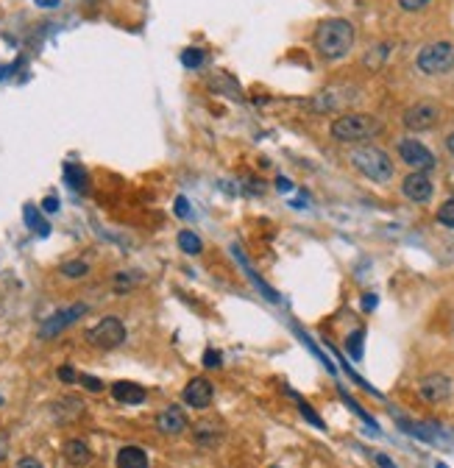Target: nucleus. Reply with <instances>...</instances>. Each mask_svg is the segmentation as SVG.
I'll return each mask as SVG.
<instances>
[{
  "label": "nucleus",
  "mask_w": 454,
  "mask_h": 468,
  "mask_svg": "<svg viewBox=\"0 0 454 468\" xmlns=\"http://www.w3.org/2000/svg\"><path fill=\"white\" fill-rule=\"evenodd\" d=\"M315 48L323 59H343L354 48V26L348 20H323L315 31Z\"/></svg>",
  "instance_id": "nucleus-1"
},
{
  "label": "nucleus",
  "mask_w": 454,
  "mask_h": 468,
  "mask_svg": "<svg viewBox=\"0 0 454 468\" xmlns=\"http://www.w3.org/2000/svg\"><path fill=\"white\" fill-rule=\"evenodd\" d=\"M351 165L371 181L376 184H385L393 178V159L382 151V148H373V145H365V148H357L351 153Z\"/></svg>",
  "instance_id": "nucleus-2"
},
{
  "label": "nucleus",
  "mask_w": 454,
  "mask_h": 468,
  "mask_svg": "<svg viewBox=\"0 0 454 468\" xmlns=\"http://www.w3.org/2000/svg\"><path fill=\"white\" fill-rule=\"evenodd\" d=\"M382 131V123L371 115H343L332 123V137L340 142H362Z\"/></svg>",
  "instance_id": "nucleus-3"
},
{
  "label": "nucleus",
  "mask_w": 454,
  "mask_h": 468,
  "mask_svg": "<svg viewBox=\"0 0 454 468\" xmlns=\"http://www.w3.org/2000/svg\"><path fill=\"white\" fill-rule=\"evenodd\" d=\"M418 70L426 76H443L454 67V45L451 42H432L418 53Z\"/></svg>",
  "instance_id": "nucleus-4"
},
{
  "label": "nucleus",
  "mask_w": 454,
  "mask_h": 468,
  "mask_svg": "<svg viewBox=\"0 0 454 468\" xmlns=\"http://www.w3.org/2000/svg\"><path fill=\"white\" fill-rule=\"evenodd\" d=\"M87 343L95 346V349H106V351L123 346V343H126V326H123V321L115 318V315L103 318L101 324H95V326L87 332Z\"/></svg>",
  "instance_id": "nucleus-5"
},
{
  "label": "nucleus",
  "mask_w": 454,
  "mask_h": 468,
  "mask_svg": "<svg viewBox=\"0 0 454 468\" xmlns=\"http://www.w3.org/2000/svg\"><path fill=\"white\" fill-rule=\"evenodd\" d=\"M398 153H401V159H404L410 167H415L418 173H426V170L435 167L432 151H429L423 142H418V140H401V142H398Z\"/></svg>",
  "instance_id": "nucleus-6"
},
{
  "label": "nucleus",
  "mask_w": 454,
  "mask_h": 468,
  "mask_svg": "<svg viewBox=\"0 0 454 468\" xmlns=\"http://www.w3.org/2000/svg\"><path fill=\"white\" fill-rule=\"evenodd\" d=\"M84 315H87V304H73V307H65V310L53 312V315H51V318L42 324L40 335H42V337H53V335L65 332L67 326H73L76 321H81Z\"/></svg>",
  "instance_id": "nucleus-7"
},
{
  "label": "nucleus",
  "mask_w": 454,
  "mask_h": 468,
  "mask_svg": "<svg viewBox=\"0 0 454 468\" xmlns=\"http://www.w3.org/2000/svg\"><path fill=\"white\" fill-rule=\"evenodd\" d=\"M437 117H440L437 106L429 103V101H423V103H415V106H410L404 112V126L410 131H426V128H432L437 123Z\"/></svg>",
  "instance_id": "nucleus-8"
},
{
  "label": "nucleus",
  "mask_w": 454,
  "mask_h": 468,
  "mask_svg": "<svg viewBox=\"0 0 454 468\" xmlns=\"http://www.w3.org/2000/svg\"><path fill=\"white\" fill-rule=\"evenodd\" d=\"M418 393H421V399H423V401H429V404L446 401V399L451 396V379H448V376H443V374H432V376H426V379L421 382Z\"/></svg>",
  "instance_id": "nucleus-9"
},
{
  "label": "nucleus",
  "mask_w": 454,
  "mask_h": 468,
  "mask_svg": "<svg viewBox=\"0 0 454 468\" xmlns=\"http://www.w3.org/2000/svg\"><path fill=\"white\" fill-rule=\"evenodd\" d=\"M432 181H429V176L426 173H410L407 178H404V184H401V192L412 201V203H426L429 198H432Z\"/></svg>",
  "instance_id": "nucleus-10"
},
{
  "label": "nucleus",
  "mask_w": 454,
  "mask_h": 468,
  "mask_svg": "<svg viewBox=\"0 0 454 468\" xmlns=\"http://www.w3.org/2000/svg\"><path fill=\"white\" fill-rule=\"evenodd\" d=\"M212 396H215V390H212L209 379H203V376L190 379L187 387H184V401H187L190 407H195V410L209 407V404H212Z\"/></svg>",
  "instance_id": "nucleus-11"
},
{
  "label": "nucleus",
  "mask_w": 454,
  "mask_h": 468,
  "mask_svg": "<svg viewBox=\"0 0 454 468\" xmlns=\"http://www.w3.org/2000/svg\"><path fill=\"white\" fill-rule=\"evenodd\" d=\"M156 429L162 435H181L187 429V415L181 412V407H167L159 412L156 418Z\"/></svg>",
  "instance_id": "nucleus-12"
},
{
  "label": "nucleus",
  "mask_w": 454,
  "mask_h": 468,
  "mask_svg": "<svg viewBox=\"0 0 454 468\" xmlns=\"http://www.w3.org/2000/svg\"><path fill=\"white\" fill-rule=\"evenodd\" d=\"M112 396L120 401V404H142L145 401V387L137 385V382H115L112 385Z\"/></svg>",
  "instance_id": "nucleus-13"
},
{
  "label": "nucleus",
  "mask_w": 454,
  "mask_h": 468,
  "mask_svg": "<svg viewBox=\"0 0 454 468\" xmlns=\"http://www.w3.org/2000/svg\"><path fill=\"white\" fill-rule=\"evenodd\" d=\"M65 460L73 468H84V465L92 462V451H90V446L84 440H67L65 443Z\"/></svg>",
  "instance_id": "nucleus-14"
},
{
  "label": "nucleus",
  "mask_w": 454,
  "mask_h": 468,
  "mask_svg": "<svg viewBox=\"0 0 454 468\" xmlns=\"http://www.w3.org/2000/svg\"><path fill=\"white\" fill-rule=\"evenodd\" d=\"M117 468H148V454L140 446H123L117 451Z\"/></svg>",
  "instance_id": "nucleus-15"
},
{
  "label": "nucleus",
  "mask_w": 454,
  "mask_h": 468,
  "mask_svg": "<svg viewBox=\"0 0 454 468\" xmlns=\"http://www.w3.org/2000/svg\"><path fill=\"white\" fill-rule=\"evenodd\" d=\"M178 246H181L184 254H201V249H203L201 237H198L195 231H190V228H184V231L178 234Z\"/></svg>",
  "instance_id": "nucleus-16"
},
{
  "label": "nucleus",
  "mask_w": 454,
  "mask_h": 468,
  "mask_svg": "<svg viewBox=\"0 0 454 468\" xmlns=\"http://www.w3.org/2000/svg\"><path fill=\"white\" fill-rule=\"evenodd\" d=\"M26 223H28L34 231H40L42 237H45V234H51V226H48V223L40 217V212H37L34 206H28V209H26Z\"/></svg>",
  "instance_id": "nucleus-17"
},
{
  "label": "nucleus",
  "mask_w": 454,
  "mask_h": 468,
  "mask_svg": "<svg viewBox=\"0 0 454 468\" xmlns=\"http://www.w3.org/2000/svg\"><path fill=\"white\" fill-rule=\"evenodd\" d=\"M65 173H67V181H70L78 192H84V187H87V176H84V170H81V167H76V165H67V170H65Z\"/></svg>",
  "instance_id": "nucleus-18"
},
{
  "label": "nucleus",
  "mask_w": 454,
  "mask_h": 468,
  "mask_svg": "<svg viewBox=\"0 0 454 468\" xmlns=\"http://www.w3.org/2000/svg\"><path fill=\"white\" fill-rule=\"evenodd\" d=\"M62 274H65L67 279H81V276L90 274V265H87V262H65V265H62Z\"/></svg>",
  "instance_id": "nucleus-19"
},
{
  "label": "nucleus",
  "mask_w": 454,
  "mask_h": 468,
  "mask_svg": "<svg viewBox=\"0 0 454 468\" xmlns=\"http://www.w3.org/2000/svg\"><path fill=\"white\" fill-rule=\"evenodd\" d=\"M437 223H443L446 228H454V198L446 201V203H440V209H437Z\"/></svg>",
  "instance_id": "nucleus-20"
},
{
  "label": "nucleus",
  "mask_w": 454,
  "mask_h": 468,
  "mask_svg": "<svg viewBox=\"0 0 454 468\" xmlns=\"http://www.w3.org/2000/svg\"><path fill=\"white\" fill-rule=\"evenodd\" d=\"M181 62H184V67H201L203 65V51L201 48H187Z\"/></svg>",
  "instance_id": "nucleus-21"
},
{
  "label": "nucleus",
  "mask_w": 454,
  "mask_h": 468,
  "mask_svg": "<svg viewBox=\"0 0 454 468\" xmlns=\"http://www.w3.org/2000/svg\"><path fill=\"white\" fill-rule=\"evenodd\" d=\"M134 285H137V274H117L115 276V290L117 293H123V290H128Z\"/></svg>",
  "instance_id": "nucleus-22"
},
{
  "label": "nucleus",
  "mask_w": 454,
  "mask_h": 468,
  "mask_svg": "<svg viewBox=\"0 0 454 468\" xmlns=\"http://www.w3.org/2000/svg\"><path fill=\"white\" fill-rule=\"evenodd\" d=\"M78 382H81V387H87L90 393H101V390H103V382H101L98 376H90V374H81Z\"/></svg>",
  "instance_id": "nucleus-23"
},
{
  "label": "nucleus",
  "mask_w": 454,
  "mask_h": 468,
  "mask_svg": "<svg viewBox=\"0 0 454 468\" xmlns=\"http://www.w3.org/2000/svg\"><path fill=\"white\" fill-rule=\"evenodd\" d=\"M348 354H351L354 360L362 357V332H354V335L348 337Z\"/></svg>",
  "instance_id": "nucleus-24"
},
{
  "label": "nucleus",
  "mask_w": 454,
  "mask_h": 468,
  "mask_svg": "<svg viewBox=\"0 0 454 468\" xmlns=\"http://www.w3.org/2000/svg\"><path fill=\"white\" fill-rule=\"evenodd\" d=\"M59 379H62L65 385H73V382H78V374H76L73 365H62V368H59Z\"/></svg>",
  "instance_id": "nucleus-25"
},
{
  "label": "nucleus",
  "mask_w": 454,
  "mask_h": 468,
  "mask_svg": "<svg viewBox=\"0 0 454 468\" xmlns=\"http://www.w3.org/2000/svg\"><path fill=\"white\" fill-rule=\"evenodd\" d=\"M429 3V0H398V6L404 9V12H418V9H423Z\"/></svg>",
  "instance_id": "nucleus-26"
},
{
  "label": "nucleus",
  "mask_w": 454,
  "mask_h": 468,
  "mask_svg": "<svg viewBox=\"0 0 454 468\" xmlns=\"http://www.w3.org/2000/svg\"><path fill=\"white\" fill-rule=\"evenodd\" d=\"M15 468H45L37 457H20L17 462H15Z\"/></svg>",
  "instance_id": "nucleus-27"
},
{
  "label": "nucleus",
  "mask_w": 454,
  "mask_h": 468,
  "mask_svg": "<svg viewBox=\"0 0 454 468\" xmlns=\"http://www.w3.org/2000/svg\"><path fill=\"white\" fill-rule=\"evenodd\" d=\"M187 215H190V203L184 195H178L176 198V217H187Z\"/></svg>",
  "instance_id": "nucleus-28"
},
{
  "label": "nucleus",
  "mask_w": 454,
  "mask_h": 468,
  "mask_svg": "<svg viewBox=\"0 0 454 468\" xmlns=\"http://www.w3.org/2000/svg\"><path fill=\"white\" fill-rule=\"evenodd\" d=\"M42 209H45L48 215H53V212H59V198H56V195H48V198L42 201Z\"/></svg>",
  "instance_id": "nucleus-29"
},
{
  "label": "nucleus",
  "mask_w": 454,
  "mask_h": 468,
  "mask_svg": "<svg viewBox=\"0 0 454 468\" xmlns=\"http://www.w3.org/2000/svg\"><path fill=\"white\" fill-rule=\"evenodd\" d=\"M203 365H206V368H217V365H220V354L209 349V351L203 354Z\"/></svg>",
  "instance_id": "nucleus-30"
},
{
  "label": "nucleus",
  "mask_w": 454,
  "mask_h": 468,
  "mask_svg": "<svg viewBox=\"0 0 454 468\" xmlns=\"http://www.w3.org/2000/svg\"><path fill=\"white\" fill-rule=\"evenodd\" d=\"M301 412H304V415H307V421H312V424H315V426H321V429H323V421H321V418H318V415H315V410H312V407H307V404H304V401H301Z\"/></svg>",
  "instance_id": "nucleus-31"
},
{
  "label": "nucleus",
  "mask_w": 454,
  "mask_h": 468,
  "mask_svg": "<svg viewBox=\"0 0 454 468\" xmlns=\"http://www.w3.org/2000/svg\"><path fill=\"white\" fill-rule=\"evenodd\" d=\"M9 457V435L0 432V462H3Z\"/></svg>",
  "instance_id": "nucleus-32"
},
{
  "label": "nucleus",
  "mask_w": 454,
  "mask_h": 468,
  "mask_svg": "<svg viewBox=\"0 0 454 468\" xmlns=\"http://www.w3.org/2000/svg\"><path fill=\"white\" fill-rule=\"evenodd\" d=\"M373 460H376L382 468H398L396 462H390V460H387V454H373Z\"/></svg>",
  "instance_id": "nucleus-33"
},
{
  "label": "nucleus",
  "mask_w": 454,
  "mask_h": 468,
  "mask_svg": "<svg viewBox=\"0 0 454 468\" xmlns=\"http://www.w3.org/2000/svg\"><path fill=\"white\" fill-rule=\"evenodd\" d=\"M37 6H42V9H56L59 6V0H34Z\"/></svg>",
  "instance_id": "nucleus-34"
},
{
  "label": "nucleus",
  "mask_w": 454,
  "mask_h": 468,
  "mask_svg": "<svg viewBox=\"0 0 454 468\" xmlns=\"http://www.w3.org/2000/svg\"><path fill=\"white\" fill-rule=\"evenodd\" d=\"M276 187H279L282 192H290V190H293V184H290L287 178H276Z\"/></svg>",
  "instance_id": "nucleus-35"
},
{
  "label": "nucleus",
  "mask_w": 454,
  "mask_h": 468,
  "mask_svg": "<svg viewBox=\"0 0 454 468\" xmlns=\"http://www.w3.org/2000/svg\"><path fill=\"white\" fill-rule=\"evenodd\" d=\"M362 301H365V304H362L365 310H373V307H376V296H365Z\"/></svg>",
  "instance_id": "nucleus-36"
},
{
  "label": "nucleus",
  "mask_w": 454,
  "mask_h": 468,
  "mask_svg": "<svg viewBox=\"0 0 454 468\" xmlns=\"http://www.w3.org/2000/svg\"><path fill=\"white\" fill-rule=\"evenodd\" d=\"M446 148H448V151H451V153H454V131H451V134H448V140H446Z\"/></svg>",
  "instance_id": "nucleus-37"
},
{
  "label": "nucleus",
  "mask_w": 454,
  "mask_h": 468,
  "mask_svg": "<svg viewBox=\"0 0 454 468\" xmlns=\"http://www.w3.org/2000/svg\"><path fill=\"white\" fill-rule=\"evenodd\" d=\"M435 468H448V465H446V462H437V465H435Z\"/></svg>",
  "instance_id": "nucleus-38"
},
{
  "label": "nucleus",
  "mask_w": 454,
  "mask_h": 468,
  "mask_svg": "<svg viewBox=\"0 0 454 468\" xmlns=\"http://www.w3.org/2000/svg\"><path fill=\"white\" fill-rule=\"evenodd\" d=\"M0 404H3V396H0Z\"/></svg>",
  "instance_id": "nucleus-39"
}]
</instances>
